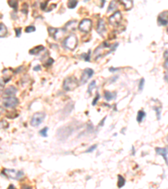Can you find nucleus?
<instances>
[{
    "instance_id": "f257e3e1",
    "label": "nucleus",
    "mask_w": 168,
    "mask_h": 189,
    "mask_svg": "<svg viewBox=\"0 0 168 189\" xmlns=\"http://www.w3.org/2000/svg\"><path fill=\"white\" fill-rule=\"evenodd\" d=\"M78 86V81L75 77H67V78L64 80L63 82V89L65 91H73L76 87Z\"/></svg>"
},
{
    "instance_id": "f03ea898",
    "label": "nucleus",
    "mask_w": 168,
    "mask_h": 189,
    "mask_svg": "<svg viewBox=\"0 0 168 189\" xmlns=\"http://www.w3.org/2000/svg\"><path fill=\"white\" fill-rule=\"evenodd\" d=\"M63 46L65 48L70 50V51H73L77 46V38L75 35H68L63 41Z\"/></svg>"
},
{
    "instance_id": "7ed1b4c3",
    "label": "nucleus",
    "mask_w": 168,
    "mask_h": 189,
    "mask_svg": "<svg viewBox=\"0 0 168 189\" xmlns=\"http://www.w3.org/2000/svg\"><path fill=\"white\" fill-rule=\"evenodd\" d=\"M3 172L4 176L13 180H20L24 176V173L22 171H16L14 169H3Z\"/></svg>"
},
{
    "instance_id": "20e7f679",
    "label": "nucleus",
    "mask_w": 168,
    "mask_h": 189,
    "mask_svg": "<svg viewBox=\"0 0 168 189\" xmlns=\"http://www.w3.org/2000/svg\"><path fill=\"white\" fill-rule=\"evenodd\" d=\"M46 114L44 112H38V113H35L31 118V120H30V125L33 127H38L43 123V121L46 119Z\"/></svg>"
},
{
    "instance_id": "39448f33",
    "label": "nucleus",
    "mask_w": 168,
    "mask_h": 189,
    "mask_svg": "<svg viewBox=\"0 0 168 189\" xmlns=\"http://www.w3.org/2000/svg\"><path fill=\"white\" fill-rule=\"evenodd\" d=\"M73 129L72 127H62L57 131V136L61 140H66L73 134Z\"/></svg>"
},
{
    "instance_id": "423d86ee",
    "label": "nucleus",
    "mask_w": 168,
    "mask_h": 189,
    "mask_svg": "<svg viewBox=\"0 0 168 189\" xmlns=\"http://www.w3.org/2000/svg\"><path fill=\"white\" fill-rule=\"evenodd\" d=\"M48 31H49L50 35L55 39V41H59L64 36V34L66 32V30L64 29H55L53 27H49L48 28Z\"/></svg>"
},
{
    "instance_id": "0eeeda50",
    "label": "nucleus",
    "mask_w": 168,
    "mask_h": 189,
    "mask_svg": "<svg viewBox=\"0 0 168 189\" xmlns=\"http://www.w3.org/2000/svg\"><path fill=\"white\" fill-rule=\"evenodd\" d=\"M19 104V99L15 97H8L3 99V106L6 108H14Z\"/></svg>"
},
{
    "instance_id": "6e6552de",
    "label": "nucleus",
    "mask_w": 168,
    "mask_h": 189,
    "mask_svg": "<svg viewBox=\"0 0 168 189\" xmlns=\"http://www.w3.org/2000/svg\"><path fill=\"white\" fill-rule=\"evenodd\" d=\"M92 25H93L92 20L88 19H85L79 23L78 29L83 33H89L92 29Z\"/></svg>"
},
{
    "instance_id": "1a4fd4ad",
    "label": "nucleus",
    "mask_w": 168,
    "mask_h": 189,
    "mask_svg": "<svg viewBox=\"0 0 168 189\" xmlns=\"http://www.w3.org/2000/svg\"><path fill=\"white\" fill-rule=\"evenodd\" d=\"M121 20L122 15L120 11H116L114 14H113L110 17L108 18V23L113 27L118 26L119 24L121 23Z\"/></svg>"
},
{
    "instance_id": "9d476101",
    "label": "nucleus",
    "mask_w": 168,
    "mask_h": 189,
    "mask_svg": "<svg viewBox=\"0 0 168 189\" xmlns=\"http://www.w3.org/2000/svg\"><path fill=\"white\" fill-rule=\"evenodd\" d=\"M93 74H94V72H93V69H91V68H86V69L83 71L82 74L81 80H80L82 84L87 83V81L93 77Z\"/></svg>"
},
{
    "instance_id": "9b49d317",
    "label": "nucleus",
    "mask_w": 168,
    "mask_h": 189,
    "mask_svg": "<svg viewBox=\"0 0 168 189\" xmlns=\"http://www.w3.org/2000/svg\"><path fill=\"white\" fill-rule=\"evenodd\" d=\"M97 31L99 35L104 36L105 33L107 32V28H106V23L104 20H99L98 24H97Z\"/></svg>"
},
{
    "instance_id": "f8f14e48",
    "label": "nucleus",
    "mask_w": 168,
    "mask_h": 189,
    "mask_svg": "<svg viewBox=\"0 0 168 189\" xmlns=\"http://www.w3.org/2000/svg\"><path fill=\"white\" fill-rule=\"evenodd\" d=\"M157 23L159 24L160 25L162 26H167L168 20H167V11L162 12L161 13L157 18Z\"/></svg>"
},
{
    "instance_id": "ddd939ff",
    "label": "nucleus",
    "mask_w": 168,
    "mask_h": 189,
    "mask_svg": "<svg viewBox=\"0 0 168 189\" xmlns=\"http://www.w3.org/2000/svg\"><path fill=\"white\" fill-rule=\"evenodd\" d=\"M18 92L17 88L14 86H10L8 88H6L4 92H3V95L4 98H8V97H15L16 93Z\"/></svg>"
},
{
    "instance_id": "4468645a",
    "label": "nucleus",
    "mask_w": 168,
    "mask_h": 189,
    "mask_svg": "<svg viewBox=\"0 0 168 189\" xmlns=\"http://www.w3.org/2000/svg\"><path fill=\"white\" fill-rule=\"evenodd\" d=\"M156 153L158 156H161L165 160L166 164H167L168 158H167V147L165 148H160V147H157L156 148Z\"/></svg>"
},
{
    "instance_id": "2eb2a0df",
    "label": "nucleus",
    "mask_w": 168,
    "mask_h": 189,
    "mask_svg": "<svg viewBox=\"0 0 168 189\" xmlns=\"http://www.w3.org/2000/svg\"><path fill=\"white\" fill-rule=\"evenodd\" d=\"M77 27V20H71L68 23L66 24V25L64 27V29L66 31H73L75 30Z\"/></svg>"
},
{
    "instance_id": "dca6fc26",
    "label": "nucleus",
    "mask_w": 168,
    "mask_h": 189,
    "mask_svg": "<svg viewBox=\"0 0 168 189\" xmlns=\"http://www.w3.org/2000/svg\"><path fill=\"white\" fill-rule=\"evenodd\" d=\"M119 3L123 4L125 10H130L133 8V0H118Z\"/></svg>"
},
{
    "instance_id": "f3484780",
    "label": "nucleus",
    "mask_w": 168,
    "mask_h": 189,
    "mask_svg": "<svg viewBox=\"0 0 168 189\" xmlns=\"http://www.w3.org/2000/svg\"><path fill=\"white\" fill-rule=\"evenodd\" d=\"M116 97H117L116 93H112V92H109V91H104V99L108 102L115 99Z\"/></svg>"
},
{
    "instance_id": "a211bd4d",
    "label": "nucleus",
    "mask_w": 168,
    "mask_h": 189,
    "mask_svg": "<svg viewBox=\"0 0 168 189\" xmlns=\"http://www.w3.org/2000/svg\"><path fill=\"white\" fill-rule=\"evenodd\" d=\"M44 50H45V48H44L43 46H35L33 49L29 50V52L30 55H38V54H40Z\"/></svg>"
},
{
    "instance_id": "6ab92c4d",
    "label": "nucleus",
    "mask_w": 168,
    "mask_h": 189,
    "mask_svg": "<svg viewBox=\"0 0 168 189\" xmlns=\"http://www.w3.org/2000/svg\"><path fill=\"white\" fill-rule=\"evenodd\" d=\"M7 34H8V29H7L5 24H3V23H0V38L5 37Z\"/></svg>"
},
{
    "instance_id": "aec40b11",
    "label": "nucleus",
    "mask_w": 168,
    "mask_h": 189,
    "mask_svg": "<svg viewBox=\"0 0 168 189\" xmlns=\"http://www.w3.org/2000/svg\"><path fill=\"white\" fill-rule=\"evenodd\" d=\"M146 117V113H145V111L143 110H139L137 113V117H136V120L138 123H141L143 121V119H145Z\"/></svg>"
},
{
    "instance_id": "412c9836",
    "label": "nucleus",
    "mask_w": 168,
    "mask_h": 189,
    "mask_svg": "<svg viewBox=\"0 0 168 189\" xmlns=\"http://www.w3.org/2000/svg\"><path fill=\"white\" fill-rule=\"evenodd\" d=\"M117 9H118V3H117V1H116V0H113L110 3V4H109V7H108L107 12L108 13H109L110 11L113 12L117 10Z\"/></svg>"
},
{
    "instance_id": "4be33fe9",
    "label": "nucleus",
    "mask_w": 168,
    "mask_h": 189,
    "mask_svg": "<svg viewBox=\"0 0 168 189\" xmlns=\"http://www.w3.org/2000/svg\"><path fill=\"white\" fill-rule=\"evenodd\" d=\"M118 187L119 188H122L125 185V178H123L121 175H118Z\"/></svg>"
},
{
    "instance_id": "5701e85b",
    "label": "nucleus",
    "mask_w": 168,
    "mask_h": 189,
    "mask_svg": "<svg viewBox=\"0 0 168 189\" xmlns=\"http://www.w3.org/2000/svg\"><path fill=\"white\" fill-rule=\"evenodd\" d=\"M78 3V0H68V3H67V6L69 9H75Z\"/></svg>"
},
{
    "instance_id": "b1692460",
    "label": "nucleus",
    "mask_w": 168,
    "mask_h": 189,
    "mask_svg": "<svg viewBox=\"0 0 168 189\" xmlns=\"http://www.w3.org/2000/svg\"><path fill=\"white\" fill-rule=\"evenodd\" d=\"M9 4L13 9H18V0H9Z\"/></svg>"
},
{
    "instance_id": "393cba45",
    "label": "nucleus",
    "mask_w": 168,
    "mask_h": 189,
    "mask_svg": "<svg viewBox=\"0 0 168 189\" xmlns=\"http://www.w3.org/2000/svg\"><path fill=\"white\" fill-rule=\"evenodd\" d=\"M91 53H92L91 50H89V51H88V52H87V53H84L83 55H82V58L84 59V61H90V57H91Z\"/></svg>"
},
{
    "instance_id": "a878e982",
    "label": "nucleus",
    "mask_w": 168,
    "mask_h": 189,
    "mask_svg": "<svg viewBox=\"0 0 168 189\" xmlns=\"http://www.w3.org/2000/svg\"><path fill=\"white\" fill-rule=\"evenodd\" d=\"M96 87V81H91V83L89 84V86H88V89H87V93H92V91Z\"/></svg>"
},
{
    "instance_id": "bb28decb",
    "label": "nucleus",
    "mask_w": 168,
    "mask_h": 189,
    "mask_svg": "<svg viewBox=\"0 0 168 189\" xmlns=\"http://www.w3.org/2000/svg\"><path fill=\"white\" fill-rule=\"evenodd\" d=\"M153 109L156 111L157 113V118L158 120L161 119V108H159V107H153Z\"/></svg>"
},
{
    "instance_id": "cd10ccee",
    "label": "nucleus",
    "mask_w": 168,
    "mask_h": 189,
    "mask_svg": "<svg viewBox=\"0 0 168 189\" xmlns=\"http://www.w3.org/2000/svg\"><path fill=\"white\" fill-rule=\"evenodd\" d=\"M47 132H48V127H45L44 129H42L41 130H40V134L41 136L43 137H47Z\"/></svg>"
},
{
    "instance_id": "c85d7f7f",
    "label": "nucleus",
    "mask_w": 168,
    "mask_h": 189,
    "mask_svg": "<svg viewBox=\"0 0 168 189\" xmlns=\"http://www.w3.org/2000/svg\"><path fill=\"white\" fill-rule=\"evenodd\" d=\"M26 33H31V32H35V27L33 26V25H30V26H28L25 28V30H24Z\"/></svg>"
},
{
    "instance_id": "c756f323",
    "label": "nucleus",
    "mask_w": 168,
    "mask_h": 189,
    "mask_svg": "<svg viewBox=\"0 0 168 189\" xmlns=\"http://www.w3.org/2000/svg\"><path fill=\"white\" fill-rule=\"evenodd\" d=\"M144 86H145V79L141 78V79H140V81H139V91L143 90V88H144Z\"/></svg>"
},
{
    "instance_id": "7c9ffc66",
    "label": "nucleus",
    "mask_w": 168,
    "mask_h": 189,
    "mask_svg": "<svg viewBox=\"0 0 168 189\" xmlns=\"http://www.w3.org/2000/svg\"><path fill=\"white\" fill-rule=\"evenodd\" d=\"M97 147H98V145H93V146H90L89 148L87 149V151H86V153H90V152H93V151H95L96 149H97Z\"/></svg>"
},
{
    "instance_id": "2f4dec72",
    "label": "nucleus",
    "mask_w": 168,
    "mask_h": 189,
    "mask_svg": "<svg viewBox=\"0 0 168 189\" xmlns=\"http://www.w3.org/2000/svg\"><path fill=\"white\" fill-rule=\"evenodd\" d=\"M53 62H54V60H53L52 58H50L49 60H48V61H46V62H45V66L46 67H50L51 65L53 64Z\"/></svg>"
},
{
    "instance_id": "473e14b6",
    "label": "nucleus",
    "mask_w": 168,
    "mask_h": 189,
    "mask_svg": "<svg viewBox=\"0 0 168 189\" xmlns=\"http://www.w3.org/2000/svg\"><path fill=\"white\" fill-rule=\"evenodd\" d=\"M8 125H9V124L6 122L5 120H2V121L0 122V129L7 128V127H8Z\"/></svg>"
},
{
    "instance_id": "72a5a7b5",
    "label": "nucleus",
    "mask_w": 168,
    "mask_h": 189,
    "mask_svg": "<svg viewBox=\"0 0 168 189\" xmlns=\"http://www.w3.org/2000/svg\"><path fill=\"white\" fill-rule=\"evenodd\" d=\"M99 98H100V95H99V93H98L97 94H96V97L93 99V106H95L96 104H97V103H98V101H99Z\"/></svg>"
},
{
    "instance_id": "f704fd0d",
    "label": "nucleus",
    "mask_w": 168,
    "mask_h": 189,
    "mask_svg": "<svg viewBox=\"0 0 168 189\" xmlns=\"http://www.w3.org/2000/svg\"><path fill=\"white\" fill-rule=\"evenodd\" d=\"M21 32H22V29L21 28H16L15 29V33H16V36L17 37H20Z\"/></svg>"
},
{
    "instance_id": "c9c22d12",
    "label": "nucleus",
    "mask_w": 168,
    "mask_h": 189,
    "mask_svg": "<svg viewBox=\"0 0 168 189\" xmlns=\"http://www.w3.org/2000/svg\"><path fill=\"white\" fill-rule=\"evenodd\" d=\"M47 3H48V1H46L45 3H42V4H41V9H42V10H45V9H46V6Z\"/></svg>"
},
{
    "instance_id": "e433bc0d",
    "label": "nucleus",
    "mask_w": 168,
    "mask_h": 189,
    "mask_svg": "<svg viewBox=\"0 0 168 189\" xmlns=\"http://www.w3.org/2000/svg\"><path fill=\"white\" fill-rule=\"evenodd\" d=\"M105 119H106V117H105L104 119H102V121H101V122H100V124H99V126H100V127H102V126H103V125H104Z\"/></svg>"
},
{
    "instance_id": "4c0bfd02",
    "label": "nucleus",
    "mask_w": 168,
    "mask_h": 189,
    "mask_svg": "<svg viewBox=\"0 0 168 189\" xmlns=\"http://www.w3.org/2000/svg\"><path fill=\"white\" fill-rule=\"evenodd\" d=\"M34 70H35V71H40V70H41V66H36V67L34 68Z\"/></svg>"
},
{
    "instance_id": "58836bf2",
    "label": "nucleus",
    "mask_w": 168,
    "mask_h": 189,
    "mask_svg": "<svg viewBox=\"0 0 168 189\" xmlns=\"http://www.w3.org/2000/svg\"><path fill=\"white\" fill-rule=\"evenodd\" d=\"M165 65H164V67L166 68V70H167V60H165Z\"/></svg>"
},
{
    "instance_id": "ea45409f",
    "label": "nucleus",
    "mask_w": 168,
    "mask_h": 189,
    "mask_svg": "<svg viewBox=\"0 0 168 189\" xmlns=\"http://www.w3.org/2000/svg\"><path fill=\"white\" fill-rule=\"evenodd\" d=\"M164 57H166V60H167V51H166L164 53Z\"/></svg>"
},
{
    "instance_id": "a19ab883",
    "label": "nucleus",
    "mask_w": 168,
    "mask_h": 189,
    "mask_svg": "<svg viewBox=\"0 0 168 189\" xmlns=\"http://www.w3.org/2000/svg\"><path fill=\"white\" fill-rule=\"evenodd\" d=\"M117 70H118V68H115V69H114V68H112V67L109 68V71H110V72H114V71H117Z\"/></svg>"
},
{
    "instance_id": "79ce46f5",
    "label": "nucleus",
    "mask_w": 168,
    "mask_h": 189,
    "mask_svg": "<svg viewBox=\"0 0 168 189\" xmlns=\"http://www.w3.org/2000/svg\"><path fill=\"white\" fill-rule=\"evenodd\" d=\"M132 151H133V152H132V155H133V156H135V148H134V146H132Z\"/></svg>"
},
{
    "instance_id": "37998d69",
    "label": "nucleus",
    "mask_w": 168,
    "mask_h": 189,
    "mask_svg": "<svg viewBox=\"0 0 168 189\" xmlns=\"http://www.w3.org/2000/svg\"><path fill=\"white\" fill-rule=\"evenodd\" d=\"M165 81H167V73H166V75H165Z\"/></svg>"
},
{
    "instance_id": "c03bdc74",
    "label": "nucleus",
    "mask_w": 168,
    "mask_h": 189,
    "mask_svg": "<svg viewBox=\"0 0 168 189\" xmlns=\"http://www.w3.org/2000/svg\"><path fill=\"white\" fill-rule=\"evenodd\" d=\"M104 3H105V0H103V1H102V4H101V8H103V6H104Z\"/></svg>"
},
{
    "instance_id": "a18cd8bd",
    "label": "nucleus",
    "mask_w": 168,
    "mask_h": 189,
    "mask_svg": "<svg viewBox=\"0 0 168 189\" xmlns=\"http://www.w3.org/2000/svg\"><path fill=\"white\" fill-rule=\"evenodd\" d=\"M10 187H11V188H14V187H15L13 186V185H10V186L9 187V188H10Z\"/></svg>"
}]
</instances>
